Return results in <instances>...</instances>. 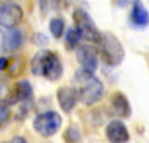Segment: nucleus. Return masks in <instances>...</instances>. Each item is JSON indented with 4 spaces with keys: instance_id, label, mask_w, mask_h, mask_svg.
<instances>
[{
    "instance_id": "4be33fe9",
    "label": "nucleus",
    "mask_w": 149,
    "mask_h": 143,
    "mask_svg": "<svg viewBox=\"0 0 149 143\" xmlns=\"http://www.w3.org/2000/svg\"><path fill=\"white\" fill-rule=\"evenodd\" d=\"M39 8H40V12H42V15H45L46 12H48V0H39Z\"/></svg>"
},
{
    "instance_id": "39448f33",
    "label": "nucleus",
    "mask_w": 149,
    "mask_h": 143,
    "mask_svg": "<svg viewBox=\"0 0 149 143\" xmlns=\"http://www.w3.org/2000/svg\"><path fill=\"white\" fill-rule=\"evenodd\" d=\"M24 18V10L19 5L5 2L0 3V26L5 28L17 27Z\"/></svg>"
},
{
    "instance_id": "9d476101",
    "label": "nucleus",
    "mask_w": 149,
    "mask_h": 143,
    "mask_svg": "<svg viewBox=\"0 0 149 143\" xmlns=\"http://www.w3.org/2000/svg\"><path fill=\"white\" fill-rule=\"evenodd\" d=\"M106 137L110 143H127L130 140V133L122 121L113 119L106 125Z\"/></svg>"
},
{
    "instance_id": "f3484780",
    "label": "nucleus",
    "mask_w": 149,
    "mask_h": 143,
    "mask_svg": "<svg viewBox=\"0 0 149 143\" xmlns=\"http://www.w3.org/2000/svg\"><path fill=\"white\" fill-rule=\"evenodd\" d=\"M64 142L66 143H81L82 142V137H81V131L76 128V127H67L66 131H64Z\"/></svg>"
},
{
    "instance_id": "412c9836",
    "label": "nucleus",
    "mask_w": 149,
    "mask_h": 143,
    "mask_svg": "<svg viewBox=\"0 0 149 143\" xmlns=\"http://www.w3.org/2000/svg\"><path fill=\"white\" fill-rule=\"evenodd\" d=\"M9 66V58L6 57H0V72H6Z\"/></svg>"
},
{
    "instance_id": "f8f14e48",
    "label": "nucleus",
    "mask_w": 149,
    "mask_h": 143,
    "mask_svg": "<svg viewBox=\"0 0 149 143\" xmlns=\"http://www.w3.org/2000/svg\"><path fill=\"white\" fill-rule=\"evenodd\" d=\"M110 104H112V109H113L116 116H119V118H128L131 115L130 101H128V99L122 92L118 91V92H115L113 95H112Z\"/></svg>"
},
{
    "instance_id": "1a4fd4ad",
    "label": "nucleus",
    "mask_w": 149,
    "mask_h": 143,
    "mask_svg": "<svg viewBox=\"0 0 149 143\" xmlns=\"http://www.w3.org/2000/svg\"><path fill=\"white\" fill-rule=\"evenodd\" d=\"M57 101L61 107V110H64L66 113H70L79 101L76 88L74 87H66V85L60 87L57 90Z\"/></svg>"
},
{
    "instance_id": "f03ea898",
    "label": "nucleus",
    "mask_w": 149,
    "mask_h": 143,
    "mask_svg": "<svg viewBox=\"0 0 149 143\" xmlns=\"http://www.w3.org/2000/svg\"><path fill=\"white\" fill-rule=\"evenodd\" d=\"M97 45H98V54H100L104 64L110 67H116L124 61L125 51H124L122 43L119 42V39L115 34L102 33V37Z\"/></svg>"
},
{
    "instance_id": "20e7f679",
    "label": "nucleus",
    "mask_w": 149,
    "mask_h": 143,
    "mask_svg": "<svg viewBox=\"0 0 149 143\" xmlns=\"http://www.w3.org/2000/svg\"><path fill=\"white\" fill-rule=\"evenodd\" d=\"M61 122H63V119H61L60 113L54 110H48V112L39 113L33 119V128L39 136L51 137L60 130Z\"/></svg>"
},
{
    "instance_id": "4468645a",
    "label": "nucleus",
    "mask_w": 149,
    "mask_h": 143,
    "mask_svg": "<svg viewBox=\"0 0 149 143\" xmlns=\"http://www.w3.org/2000/svg\"><path fill=\"white\" fill-rule=\"evenodd\" d=\"M81 40H82L81 34H79V31L74 28V27H70V28L66 31V34H64L66 48H67V49H70V51L76 49V48L81 45Z\"/></svg>"
},
{
    "instance_id": "dca6fc26",
    "label": "nucleus",
    "mask_w": 149,
    "mask_h": 143,
    "mask_svg": "<svg viewBox=\"0 0 149 143\" xmlns=\"http://www.w3.org/2000/svg\"><path fill=\"white\" fill-rule=\"evenodd\" d=\"M43 55H45V49L36 52L30 61V69L31 73L36 76H42V64H43Z\"/></svg>"
},
{
    "instance_id": "bb28decb",
    "label": "nucleus",
    "mask_w": 149,
    "mask_h": 143,
    "mask_svg": "<svg viewBox=\"0 0 149 143\" xmlns=\"http://www.w3.org/2000/svg\"><path fill=\"white\" fill-rule=\"evenodd\" d=\"M2 143H9V142H2Z\"/></svg>"
},
{
    "instance_id": "a211bd4d",
    "label": "nucleus",
    "mask_w": 149,
    "mask_h": 143,
    "mask_svg": "<svg viewBox=\"0 0 149 143\" xmlns=\"http://www.w3.org/2000/svg\"><path fill=\"white\" fill-rule=\"evenodd\" d=\"M22 67H24L22 58L12 57V58H9V66H8L6 72H9V76H17V75H19V72H22Z\"/></svg>"
},
{
    "instance_id": "9b49d317",
    "label": "nucleus",
    "mask_w": 149,
    "mask_h": 143,
    "mask_svg": "<svg viewBox=\"0 0 149 143\" xmlns=\"http://www.w3.org/2000/svg\"><path fill=\"white\" fill-rule=\"evenodd\" d=\"M130 21L133 26L139 27V28L149 26V12L140 0H134L133 2L131 12H130Z\"/></svg>"
},
{
    "instance_id": "0eeeda50",
    "label": "nucleus",
    "mask_w": 149,
    "mask_h": 143,
    "mask_svg": "<svg viewBox=\"0 0 149 143\" xmlns=\"http://www.w3.org/2000/svg\"><path fill=\"white\" fill-rule=\"evenodd\" d=\"M76 60L82 70L91 73H94L98 67V52L91 45H79L76 48Z\"/></svg>"
},
{
    "instance_id": "f257e3e1",
    "label": "nucleus",
    "mask_w": 149,
    "mask_h": 143,
    "mask_svg": "<svg viewBox=\"0 0 149 143\" xmlns=\"http://www.w3.org/2000/svg\"><path fill=\"white\" fill-rule=\"evenodd\" d=\"M73 81H74V85H76L74 88L78 91V97L84 104L93 106L102 100L104 94V87L102 81L94 73L81 69L76 72Z\"/></svg>"
},
{
    "instance_id": "393cba45",
    "label": "nucleus",
    "mask_w": 149,
    "mask_h": 143,
    "mask_svg": "<svg viewBox=\"0 0 149 143\" xmlns=\"http://www.w3.org/2000/svg\"><path fill=\"white\" fill-rule=\"evenodd\" d=\"M52 3H54L55 8H61V6H64L66 0H52Z\"/></svg>"
},
{
    "instance_id": "5701e85b",
    "label": "nucleus",
    "mask_w": 149,
    "mask_h": 143,
    "mask_svg": "<svg viewBox=\"0 0 149 143\" xmlns=\"http://www.w3.org/2000/svg\"><path fill=\"white\" fill-rule=\"evenodd\" d=\"M9 143H29L26 137H22V136H15V137H12V140Z\"/></svg>"
},
{
    "instance_id": "6e6552de",
    "label": "nucleus",
    "mask_w": 149,
    "mask_h": 143,
    "mask_svg": "<svg viewBox=\"0 0 149 143\" xmlns=\"http://www.w3.org/2000/svg\"><path fill=\"white\" fill-rule=\"evenodd\" d=\"M33 99V87L29 81H19L17 82L12 91L8 94L6 103L15 104V103H22V101H30Z\"/></svg>"
},
{
    "instance_id": "2eb2a0df",
    "label": "nucleus",
    "mask_w": 149,
    "mask_h": 143,
    "mask_svg": "<svg viewBox=\"0 0 149 143\" xmlns=\"http://www.w3.org/2000/svg\"><path fill=\"white\" fill-rule=\"evenodd\" d=\"M49 31H51V34L54 36L55 39H60L61 36L64 34V31H66V22H64V19L60 18V17L52 18L51 21H49Z\"/></svg>"
},
{
    "instance_id": "7ed1b4c3",
    "label": "nucleus",
    "mask_w": 149,
    "mask_h": 143,
    "mask_svg": "<svg viewBox=\"0 0 149 143\" xmlns=\"http://www.w3.org/2000/svg\"><path fill=\"white\" fill-rule=\"evenodd\" d=\"M73 24L81 34V37L86 42H93V43H98L102 37V31L97 28L95 22L91 19V17L88 15V12H85L84 9L78 8L73 10Z\"/></svg>"
},
{
    "instance_id": "b1692460",
    "label": "nucleus",
    "mask_w": 149,
    "mask_h": 143,
    "mask_svg": "<svg viewBox=\"0 0 149 143\" xmlns=\"http://www.w3.org/2000/svg\"><path fill=\"white\" fill-rule=\"evenodd\" d=\"M3 39H5V30L0 28V52H3Z\"/></svg>"
},
{
    "instance_id": "a878e982",
    "label": "nucleus",
    "mask_w": 149,
    "mask_h": 143,
    "mask_svg": "<svg viewBox=\"0 0 149 143\" xmlns=\"http://www.w3.org/2000/svg\"><path fill=\"white\" fill-rule=\"evenodd\" d=\"M134 0H119V5L124 6V5H127V3H133Z\"/></svg>"
},
{
    "instance_id": "aec40b11",
    "label": "nucleus",
    "mask_w": 149,
    "mask_h": 143,
    "mask_svg": "<svg viewBox=\"0 0 149 143\" xmlns=\"http://www.w3.org/2000/svg\"><path fill=\"white\" fill-rule=\"evenodd\" d=\"M31 42L37 46H45L48 43V37L43 34V33H36L31 36Z\"/></svg>"
},
{
    "instance_id": "6ab92c4d",
    "label": "nucleus",
    "mask_w": 149,
    "mask_h": 143,
    "mask_svg": "<svg viewBox=\"0 0 149 143\" xmlns=\"http://www.w3.org/2000/svg\"><path fill=\"white\" fill-rule=\"evenodd\" d=\"M10 118V107L8 103H0V127H3Z\"/></svg>"
},
{
    "instance_id": "423d86ee",
    "label": "nucleus",
    "mask_w": 149,
    "mask_h": 143,
    "mask_svg": "<svg viewBox=\"0 0 149 143\" xmlns=\"http://www.w3.org/2000/svg\"><path fill=\"white\" fill-rule=\"evenodd\" d=\"M63 75V63L58 54L54 51L45 49L43 64H42V76L49 81H58Z\"/></svg>"
},
{
    "instance_id": "ddd939ff",
    "label": "nucleus",
    "mask_w": 149,
    "mask_h": 143,
    "mask_svg": "<svg viewBox=\"0 0 149 143\" xmlns=\"http://www.w3.org/2000/svg\"><path fill=\"white\" fill-rule=\"evenodd\" d=\"M24 42V34L17 27L6 28L5 30V39H3V51H17Z\"/></svg>"
}]
</instances>
